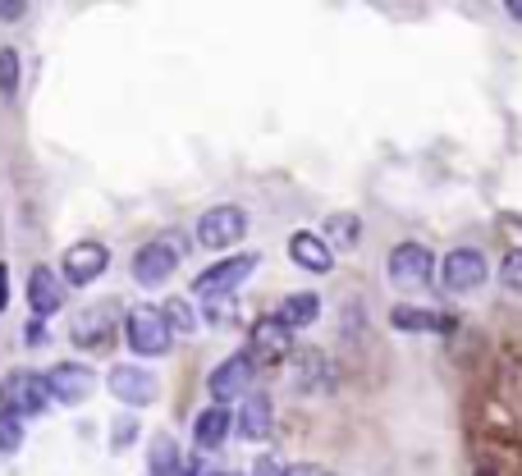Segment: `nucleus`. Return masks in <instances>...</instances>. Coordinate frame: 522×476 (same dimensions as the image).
Instances as JSON below:
<instances>
[{"mask_svg":"<svg viewBox=\"0 0 522 476\" xmlns=\"http://www.w3.org/2000/svg\"><path fill=\"white\" fill-rule=\"evenodd\" d=\"M51 394H46V380L37 371H10L0 380V412L23 422V417H42Z\"/></svg>","mask_w":522,"mask_h":476,"instance_id":"nucleus-1","label":"nucleus"},{"mask_svg":"<svg viewBox=\"0 0 522 476\" xmlns=\"http://www.w3.org/2000/svg\"><path fill=\"white\" fill-rule=\"evenodd\" d=\"M124 339H129V348L138 357H165V353H170V344H174L170 325H165L161 312L147 307V303L124 312Z\"/></svg>","mask_w":522,"mask_h":476,"instance_id":"nucleus-2","label":"nucleus"},{"mask_svg":"<svg viewBox=\"0 0 522 476\" xmlns=\"http://www.w3.org/2000/svg\"><path fill=\"white\" fill-rule=\"evenodd\" d=\"M243 234H248V211L243 206H211V211L197 216V243L211 252L234 248Z\"/></svg>","mask_w":522,"mask_h":476,"instance_id":"nucleus-3","label":"nucleus"},{"mask_svg":"<svg viewBox=\"0 0 522 476\" xmlns=\"http://www.w3.org/2000/svg\"><path fill=\"white\" fill-rule=\"evenodd\" d=\"M257 271V257L252 252H239V257H225V261H216L211 271H202L193 280V293L202 298V303H211V298H225V293H234L248 275Z\"/></svg>","mask_w":522,"mask_h":476,"instance_id":"nucleus-4","label":"nucleus"},{"mask_svg":"<svg viewBox=\"0 0 522 476\" xmlns=\"http://www.w3.org/2000/svg\"><path fill=\"white\" fill-rule=\"evenodd\" d=\"M69 339H74L78 348H92V353L110 348V339H115V307L97 303V307L74 312V321H69Z\"/></svg>","mask_w":522,"mask_h":476,"instance_id":"nucleus-5","label":"nucleus"},{"mask_svg":"<svg viewBox=\"0 0 522 476\" xmlns=\"http://www.w3.org/2000/svg\"><path fill=\"white\" fill-rule=\"evenodd\" d=\"M252 376H257V367H252L248 353L225 357V362H220V367L207 376V390H211V399H216V408H225L229 399L248 394V390H252Z\"/></svg>","mask_w":522,"mask_h":476,"instance_id":"nucleus-6","label":"nucleus"},{"mask_svg":"<svg viewBox=\"0 0 522 476\" xmlns=\"http://www.w3.org/2000/svg\"><path fill=\"white\" fill-rule=\"evenodd\" d=\"M174 266H179V252H174V243L152 238V243H142L138 257H133V280H138L142 289H161V284L174 275Z\"/></svg>","mask_w":522,"mask_h":476,"instance_id":"nucleus-7","label":"nucleus"},{"mask_svg":"<svg viewBox=\"0 0 522 476\" xmlns=\"http://www.w3.org/2000/svg\"><path fill=\"white\" fill-rule=\"evenodd\" d=\"M46 394H51L55 403H83L87 394H92V385H97V376H92V367H83V362H55L51 371H46Z\"/></svg>","mask_w":522,"mask_h":476,"instance_id":"nucleus-8","label":"nucleus"},{"mask_svg":"<svg viewBox=\"0 0 522 476\" xmlns=\"http://www.w3.org/2000/svg\"><path fill=\"white\" fill-rule=\"evenodd\" d=\"M110 266V252L106 243H97V238H83V243H74V248L65 252V261H60V275H65L69 284H92L101 280Z\"/></svg>","mask_w":522,"mask_h":476,"instance_id":"nucleus-9","label":"nucleus"},{"mask_svg":"<svg viewBox=\"0 0 522 476\" xmlns=\"http://www.w3.org/2000/svg\"><path fill=\"white\" fill-rule=\"evenodd\" d=\"M440 275H445V293H472L486 284V257H481L477 248H454L445 257V266H440Z\"/></svg>","mask_w":522,"mask_h":476,"instance_id":"nucleus-10","label":"nucleus"},{"mask_svg":"<svg viewBox=\"0 0 522 476\" xmlns=\"http://www.w3.org/2000/svg\"><path fill=\"white\" fill-rule=\"evenodd\" d=\"M248 357H266V362H280V357L294 353V330H284L275 316H261L248 330Z\"/></svg>","mask_w":522,"mask_h":476,"instance_id":"nucleus-11","label":"nucleus"},{"mask_svg":"<svg viewBox=\"0 0 522 476\" xmlns=\"http://www.w3.org/2000/svg\"><path fill=\"white\" fill-rule=\"evenodd\" d=\"M431 252L422 248V243H399V248L390 252V280L403 284V289H413V284H426L431 280Z\"/></svg>","mask_w":522,"mask_h":476,"instance_id":"nucleus-12","label":"nucleus"},{"mask_svg":"<svg viewBox=\"0 0 522 476\" xmlns=\"http://www.w3.org/2000/svg\"><path fill=\"white\" fill-rule=\"evenodd\" d=\"M110 394L129 408H147L156 399V376L142 367H110Z\"/></svg>","mask_w":522,"mask_h":476,"instance_id":"nucleus-13","label":"nucleus"},{"mask_svg":"<svg viewBox=\"0 0 522 476\" xmlns=\"http://www.w3.org/2000/svg\"><path fill=\"white\" fill-rule=\"evenodd\" d=\"M289 257H294V266H303V271H312V275H326L330 266H335L330 243L321 234H312V229H298V234L289 238Z\"/></svg>","mask_w":522,"mask_h":476,"instance_id":"nucleus-14","label":"nucleus"},{"mask_svg":"<svg viewBox=\"0 0 522 476\" xmlns=\"http://www.w3.org/2000/svg\"><path fill=\"white\" fill-rule=\"evenodd\" d=\"M60 303H65V289H60L55 271L51 266H33V275H28V307H33V316L46 321V316L60 312Z\"/></svg>","mask_w":522,"mask_h":476,"instance_id":"nucleus-15","label":"nucleus"},{"mask_svg":"<svg viewBox=\"0 0 522 476\" xmlns=\"http://www.w3.org/2000/svg\"><path fill=\"white\" fill-rule=\"evenodd\" d=\"M316 316H321V298H316L312 289H298L289 293L280 307H275V321L284 325V330H298V325H312Z\"/></svg>","mask_w":522,"mask_h":476,"instance_id":"nucleus-16","label":"nucleus"},{"mask_svg":"<svg viewBox=\"0 0 522 476\" xmlns=\"http://www.w3.org/2000/svg\"><path fill=\"white\" fill-rule=\"evenodd\" d=\"M229 431H234V417H229V408H202V412H197V422H193L197 449H220Z\"/></svg>","mask_w":522,"mask_h":476,"instance_id":"nucleus-17","label":"nucleus"},{"mask_svg":"<svg viewBox=\"0 0 522 476\" xmlns=\"http://www.w3.org/2000/svg\"><path fill=\"white\" fill-rule=\"evenodd\" d=\"M239 435H248V440H266L271 435V399L266 394H248V403L239 412Z\"/></svg>","mask_w":522,"mask_h":476,"instance_id":"nucleus-18","label":"nucleus"},{"mask_svg":"<svg viewBox=\"0 0 522 476\" xmlns=\"http://www.w3.org/2000/svg\"><path fill=\"white\" fill-rule=\"evenodd\" d=\"M147 467H152V476H184V454H179L174 435H156L147 449Z\"/></svg>","mask_w":522,"mask_h":476,"instance_id":"nucleus-19","label":"nucleus"},{"mask_svg":"<svg viewBox=\"0 0 522 476\" xmlns=\"http://www.w3.org/2000/svg\"><path fill=\"white\" fill-rule=\"evenodd\" d=\"M390 325L394 330H408V335H417V330H445V316H435L431 307H413L403 303L390 312Z\"/></svg>","mask_w":522,"mask_h":476,"instance_id":"nucleus-20","label":"nucleus"},{"mask_svg":"<svg viewBox=\"0 0 522 476\" xmlns=\"http://www.w3.org/2000/svg\"><path fill=\"white\" fill-rule=\"evenodd\" d=\"M298 390H326L330 385V362L321 353H298Z\"/></svg>","mask_w":522,"mask_h":476,"instance_id":"nucleus-21","label":"nucleus"},{"mask_svg":"<svg viewBox=\"0 0 522 476\" xmlns=\"http://www.w3.org/2000/svg\"><path fill=\"white\" fill-rule=\"evenodd\" d=\"M156 312H161V321L170 325V335H174V330H179V335H193V330H197V316H193V307H188L184 298H170V303L156 307Z\"/></svg>","mask_w":522,"mask_h":476,"instance_id":"nucleus-22","label":"nucleus"},{"mask_svg":"<svg viewBox=\"0 0 522 476\" xmlns=\"http://www.w3.org/2000/svg\"><path fill=\"white\" fill-rule=\"evenodd\" d=\"M326 234H330V243H339V248H353V243H358V234H362V220L348 216V211H339V216L326 220Z\"/></svg>","mask_w":522,"mask_h":476,"instance_id":"nucleus-23","label":"nucleus"},{"mask_svg":"<svg viewBox=\"0 0 522 476\" xmlns=\"http://www.w3.org/2000/svg\"><path fill=\"white\" fill-rule=\"evenodd\" d=\"M0 97L5 101L19 97V51H14V46L0 51Z\"/></svg>","mask_w":522,"mask_h":476,"instance_id":"nucleus-24","label":"nucleus"},{"mask_svg":"<svg viewBox=\"0 0 522 476\" xmlns=\"http://www.w3.org/2000/svg\"><path fill=\"white\" fill-rule=\"evenodd\" d=\"M500 280H504V289H513V293L522 298V248L504 252V261H500Z\"/></svg>","mask_w":522,"mask_h":476,"instance_id":"nucleus-25","label":"nucleus"},{"mask_svg":"<svg viewBox=\"0 0 522 476\" xmlns=\"http://www.w3.org/2000/svg\"><path fill=\"white\" fill-rule=\"evenodd\" d=\"M19 444H23V426L0 412V454H19Z\"/></svg>","mask_w":522,"mask_h":476,"instance_id":"nucleus-26","label":"nucleus"},{"mask_svg":"<svg viewBox=\"0 0 522 476\" xmlns=\"http://www.w3.org/2000/svg\"><path fill=\"white\" fill-rule=\"evenodd\" d=\"M133 435H138V422H133V417H120V422H115V435H110V444H115V449H124Z\"/></svg>","mask_w":522,"mask_h":476,"instance_id":"nucleus-27","label":"nucleus"},{"mask_svg":"<svg viewBox=\"0 0 522 476\" xmlns=\"http://www.w3.org/2000/svg\"><path fill=\"white\" fill-rule=\"evenodd\" d=\"M252 476H284V467L275 463V458H257V472Z\"/></svg>","mask_w":522,"mask_h":476,"instance_id":"nucleus-28","label":"nucleus"},{"mask_svg":"<svg viewBox=\"0 0 522 476\" xmlns=\"http://www.w3.org/2000/svg\"><path fill=\"white\" fill-rule=\"evenodd\" d=\"M10 307V271H5V261H0V312Z\"/></svg>","mask_w":522,"mask_h":476,"instance_id":"nucleus-29","label":"nucleus"},{"mask_svg":"<svg viewBox=\"0 0 522 476\" xmlns=\"http://www.w3.org/2000/svg\"><path fill=\"white\" fill-rule=\"evenodd\" d=\"M0 19H5V23L23 19V5H14V0H0Z\"/></svg>","mask_w":522,"mask_h":476,"instance_id":"nucleus-30","label":"nucleus"},{"mask_svg":"<svg viewBox=\"0 0 522 476\" xmlns=\"http://www.w3.org/2000/svg\"><path fill=\"white\" fill-rule=\"evenodd\" d=\"M188 476H234V472H207V467H202V454H197L193 458V472H188Z\"/></svg>","mask_w":522,"mask_h":476,"instance_id":"nucleus-31","label":"nucleus"},{"mask_svg":"<svg viewBox=\"0 0 522 476\" xmlns=\"http://www.w3.org/2000/svg\"><path fill=\"white\" fill-rule=\"evenodd\" d=\"M284 476H326L321 467H284Z\"/></svg>","mask_w":522,"mask_h":476,"instance_id":"nucleus-32","label":"nucleus"},{"mask_svg":"<svg viewBox=\"0 0 522 476\" xmlns=\"http://www.w3.org/2000/svg\"><path fill=\"white\" fill-rule=\"evenodd\" d=\"M42 339H46V330H42V321H33V325H28V344H42Z\"/></svg>","mask_w":522,"mask_h":476,"instance_id":"nucleus-33","label":"nucleus"},{"mask_svg":"<svg viewBox=\"0 0 522 476\" xmlns=\"http://www.w3.org/2000/svg\"><path fill=\"white\" fill-rule=\"evenodd\" d=\"M509 14H513V19H518V23H522V0H509Z\"/></svg>","mask_w":522,"mask_h":476,"instance_id":"nucleus-34","label":"nucleus"},{"mask_svg":"<svg viewBox=\"0 0 522 476\" xmlns=\"http://www.w3.org/2000/svg\"><path fill=\"white\" fill-rule=\"evenodd\" d=\"M477 476H495V467H490V463H486V467H477Z\"/></svg>","mask_w":522,"mask_h":476,"instance_id":"nucleus-35","label":"nucleus"}]
</instances>
